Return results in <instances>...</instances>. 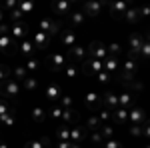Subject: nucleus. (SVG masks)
I'll return each mask as SVG.
<instances>
[{
	"mask_svg": "<svg viewBox=\"0 0 150 148\" xmlns=\"http://www.w3.org/2000/svg\"><path fill=\"white\" fill-rule=\"evenodd\" d=\"M46 64L52 72H62V70L66 68L68 64H72V62H70V58H68L66 52H52V54L46 58Z\"/></svg>",
	"mask_w": 150,
	"mask_h": 148,
	"instance_id": "obj_1",
	"label": "nucleus"
},
{
	"mask_svg": "<svg viewBox=\"0 0 150 148\" xmlns=\"http://www.w3.org/2000/svg\"><path fill=\"white\" fill-rule=\"evenodd\" d=\"M20 92H22L20 82H16V80H12V78L4 80V82L0 84V94H2L4 100H8V98H18Z\"/></svg>",
	"mask_w": 150,
	"mask_h": 148,
	"instance_id": "obj_2",
	"label": "nucleus"
},
{
	"mask_svg": "<svg viewBox=\"0 0 150 148\" xmlns=\"http://www.w3.org/2000/svg\"><path fill=\"white\" fill-rule=\"evenodd\" d=\"M38 28H40V32H44V34L50 36V38L56 36V34H60V30H62L60 22L54 20V18H42L40 24H38Z\"/></svg>",
	"mask_w": 150,
	"mask_h": 148,
	"instance_id": "obj_3",
	"label": "nucleus"
},
{
	"mask_svg": "<svg viewBox=\"0 0 150 148\" xmlns=\"http://www.w3.org/2000/svg\"><path fill=\"white\" fill-rule=\"evenodd\" d=\"M144 36L138 34V32H134V34H130V38H128V54H130V58H138V52L140 48H142V44H144Z\"/></svg>",
	"mask_w": 150,
	"mask_h": 148,
	"instance_id": "obj_4",
	"label": "nucleus"
},
{
	"mask_svg": "<svg viewBox=\"0 0 150 148\" xmlns=\"http://www.w3.org/2000/svg\"><path fill=\"white\" fill-rule=\"evenodd\" d=\"M86 54H88V58L100 60V62L108 56V54H106V46H104L102 42H98V40H94V42H90V46H86Z\"/></svg>",
	"mask_w": 150,
	"mask_h": 148,
	"instance_id": "obj_5",
	"label": "nucleus"
},
{
	"mask_svg": "<svg viewBox=\"0 0 150 148\" xmlns=\"http://www.w3.org/2000/svg\"><path fill=\"white\" fill-rule=\"evenodd\" d=\"M120 72H122V78L126 80V82L134 80V74L138 72V62L134 58H128L124 64H120Z\"/></svg>",
	"mask_w": 150,
	"mask_h": 148,
	"instance_id": "obj_6",
	"label": "nucleus"
},
{
	"mask_svg": "<svg viewBox=\"0 0 150 148\" xmlns=\"http://www.w3.org/2000/svg\"><path fill=\"white\" fill-rule=\"evenodd\" d=\"M28 24L24 22H14L10 24V30H8V34H10L12 40H26V36H28Z\"/></svg>",
	"mask_w": 150,
	"mask_h": 148,
	"instance_id": "obj_7",
	"label": "nucleus"
},
{
	"mask_svg": "<svg viewBox=\"0 0 150 148\" xmlns=\"http://www.w3.org/2000/svg\"><path fill=\"white\" fill-rule=\"evenodd\" d=\"M100 70H102V62H100V60L86 58V60L82 62V72H84L86 76H96Z\"/></svg>",
	"mask_w": 150,
	"mask_h": 148,
	"instance_id": "obj_8",
	"label": "nucleus"
},
{
	"mask_svg": "<svg viewBox=\"0 0 150 148\" xmlns=\"http://www.w3.org/2000/svg\"><path fill=\"white\" fill-rule=\"evenodd\" d=\"M66 54H68L72 64H74V60H76V62H84L86 56H88V54H86V46H80V44H74L72 48H68Z\"/></svg>",
	"mask_w": 150,
	"mask_h": 148,
	"instance_id": "obj_9",
	"label": "nucleus"
},
{
	"mask_svg": "<svg viewBox=\"0 0 150 148\" xmlns=\"http://www.w3.org/2000/svg\"><path fill=\"white\" fill-rule=\"evenodd\" d=\"M102 10H104L102 2H84L82 4V14L84 16H90V18H96Z\"/></svg>",
	"mask_w": 150,
	"mask_h": 148,
	"instance_id": "obj_10",
	"label": "nucleus"
},
{
	"mask_svg": "<svg viewBox=\"0 0 150 148\" xmlns=\"http://www.w3.org/2000/svg\"><path fill=\"white\" fill-rule=\"evenodd\" d=\"M100 104H102V108L116 110L118 108V94H114V92H104V94H100Z\"/></svg>",
	"mask_w": 150,
	"mask_h": 148,
	"instance_id": "obj_11",
	"label": "nucleus"
},
{
	"mask_svg": "<svg viewBox=\"0 0 150 148\" xmlns=\"http://www.w3.org/2000/svg\"><path fill=\"white\" fill-rule=\"evenodd\" d=\"M128 122H130V124H144V122H146L144 108H140V106L130 108V110H128Z\"/></svg>",
	"mask_w": 150,
	"mask_h": 148,
	"instance_id": "obj_12",
	"label": "nucleus"
},
{
	"mask_svg": "<svg viewBox=\"0 0 150 148\" xmlns=\"http://www.w3.org/2000/svg\"><path fill=\"white\" fill-rule=\"evenodd\" d=\"M30 42L34 44L36 50H44V48L50 46V36H46L44 32H40V30H38V32L32 34V40H30Z\"/></svg>",
	"mask_w": 150,
	"mask_h": 148,
	"instance_id": "obj_13",
	"label": "nucleus"
},
{
	"mask_svg": "<svg viewBox=\"0 0 150 148\" xmlns=\"http://www.w3.org/2000/svg\"><path fill=\"white\" fill-rule=\"evenodd\" d=\"M44 96H46L48 100L56 102V100H60V96H62V88L58 86L56 82H48L46 88H44Z\"/></svg>",
	"mask_w": 150,
	"mask_h": 148,
	"instance_id": "obj_14",
	"label": "nucleus"
},
{
	"mask_svg": "<svg viewBox=\"0 0 150 148\" xmlns=\"http://www.w3.org/2000/svg\"><path fill=\"white\" fill-rule=\"evenodd\" d=\"M60 44L64 46V48H72V46L76 44V34H74V30H70V28L60 30Z\"/></svg>",
	"mask_w": 150,
	"mask_h": 148,
	"instance_id": "obj_15",
	"label": "nucleus"
},
{
	"mask_svg": "<svg viewBox=\"0 0 150 148\" xmlns=\"http://www.w3.org/2000/svg\"><path fill=\"white\" fill-rule=\"evenodd\" d=\"M86 134H88V130L84 128V126H74V128H70V142H76V144H82L84 140H86Z\"/></svg>",
	"mask_w": 150,
	"mask_h": 148,
	"instance_id": "obj_16",
	"label": "nucleus"
},
{
	"mask_svg": "<svg viewBox=\"0 0 150 148\" xmlns=\"http://www.w3.org/2000/svg\"><path fill=\"white\" fill-rule=\"evenodd\" d=\"M50 8L58 16H70L72 14V4H68V2H52Z\"/></svg>",
	"mask_w": 150,
	"mask_h": 148,
	"instance_id": "obj_17",
	"label": "nucleus"
},
{
	"mask_svg": "<svg viewBox=\"0 0 150 148\" xmlns=\"http://www.w3.org/2000/svg\"><path fill=\"white\" fill-rule=\"evenodd\" d=\"M84 106L88 110H98L100 108V94L98 92H88L84 96Z\"/></svg>",
	"mask_w": 150,
	"mask_h": 148,
	"instance_id": "obj_18",
	"label": "nucleus"
},
{
	"mask_svg": "<svg viewBox=\"0 0 150 148\" xmlns=\"http://www.w3.org/2000/svg\"><path fill=\"white\" fill-rule=\"evenodd\" d=\"M16 42L10 38V34H4V36H0V50L4 52V54H12L14 50H16Z\"/></svg>",
	"mask_w": 150,
	"mask_h": 148,
	"instance_id": "obj_19",
	"label": "nucleus"
},
{
	"mask_svg": "<svg viewBox=\"0 0 150 148\" xmlns=\"http://www.w3.org/2000/svg\"><path fill=\"white\" fill-rule=\"evenodd\" d=\"M102 70H106L108 74H112V72H116V70H120V60L114 56H106L102 60Z\"/></svg>",
	"mask_w": 150,
	"mask_h": 148,
	"instance_id": "obj_20",
	"label": "nucleus"
},
{
	"mask_svg": "<svg viewBox=\"0 0 150 148\" xmlns=\"http://www.w3.org/2000/svg\"><path fill=\"white\" fill-rule=\"evenodd\" d=\"M78 118H80V114L76 112V108H66V110H62V116H60L64 126L72 124V122H78Z\"/></svg>",
	"mask_w": 150,
	"mask_h": 148,
	"instance_id": "obj_21",
	"label": "nucleus"
},
{
	"mask_svg": "<svg viewBox=\"0 0 150 148\" xmlns=\"http://www.w3.org/2000/svg\"><path fill=\"white\" fill-rule=\"evenodd\" d=\"M108 10H110V14L114 18H124V12L128 10V4L126 2H114V4L108 6Z\"/></svg>",
	"mask_w": 150,
	"mask_h": 148,
	"instance_id": "obj_22",
	"label": "nucleus"
},
{
	"mask_svg": "<svg viewBox=\"0 0 150 148\" xmlns=\"http://www.w3.org/2000/svg\"><path fill=\"white\" fill-rule=\"evenodd\" d=\"M16 48H18V52H20L22 56H26V58H30L32 54H34V50H36V48H34V44H32L30 40H20Z\"/></svg>",
	"mask_w": 150,
	"mask_h": 148,
	"instance_id": "obj_23",
	"label": "nucleus"
},
{
	"mask_svg": "<svg viewBox=\"0 0 150 148\" xmlns=\"http://www.w3.org/2000/svg\"><path fill=\"white\" fill-rule=\"evenodd\" d=\"M40 64H42V62H40L38 58H28V60H26V64H22V66H24V70H26V72H30V76H34L36 72L42 68Z\"/></svg>",
	"mask_w": 150,
	"mask_h": 148,
	"instance_id": "obj_24",
	"label": "nucleus"
},
{
	"mask_svg": "<svg viewBox=\"0 0 150 148\" xmlns=\"http://www.w3.org/2000/svg\"><path fill=\"white\" fill-rule=\"evenodd\" d=\"M30 116H32V120H34L36 124H42V122H44V120H46V110H44V108H42V106H34V108H32V112H30Z\"/></svg>",
	"mask_w": 150,
	"mask_h": 148,
	"instance_id": "obj_25",
	"label": "nucleus"
},
{
	"mask_svg": "<svg viewBox=\"0 0 150 148\" xmlns=\"http://www.w3.org/2000/svg\"><path fill=\"white\" fill-rule=\"evenodd\" d=\"M20 86H22L24 90H28V92H34L36 88H38V78H36V76H30V74H28V76H26V78H24L22 82H20Z\"/></svg>",
	"mask_w": 150,
	"mask_h": 148,
	"instance_id": "obj_26",
	"label": "nucleus"
},
{
	"mask_svg": "<svg viewBox=\"0 0 150 148\" xmlns=\"http://www.w3.org/2000/svg\"><path fill=\"white\" fill-rule=\"evenodd\" d=\"M132 104H134V96H132L130 92L118 94V106H120V108H128V106H132Z\"/></svg>",
	"mask_w": 150,
	"mask_h": 148,
	"instance_id": "obj_27",
	"label": "nucleus"
},
{
	"mask_svg": "<svg viewBox=\"0 0 150 148\" xmlns=\"http://www.w3.org/2000/svg\"><path fill=\"white\" fill-rule=\"evenodd\" d=\"M48 146H50L48 136H42V138H38V140H30V142L24 144V148H48Z\"/></svg>",
	"mask_w": 150,
	"mask_h": 148,
	"instance_id": "obj_28",
	"label": "nucleus"
},
{
	"mask_svg": "<svg viewBox=\"0 0 150 148\" xmlns=\"http://www.w3.org/2000/svg\"><path fill=\"white\" fill-rule=\"evenodd\" d=\"M112 118H114L116 122H120V124H124V122H128V108H116V110H112Z\"/></svg>",
	"mask_w": 150,
	"mask_h": 148,
	"instance_id": "obj_29",
	"label": "nucleus"
},
{
	"mask_svg": "<svg viewBox=\"0 0 150 148\" xmlns=\"http://www.w3.org/2000/svg\"><path fill=\"white\" fill-rule=\"evenodd\" d=\"M124 18H126L130 24L138 22V20H140V10L136 8V6H132V8H128V10L124 12Z\"/></svg>",
	"mask_w": 150,
	"mask_h": 148,
	"instance_id": "obj_30",
	"label": "nucleus"
},
{
	"mask_svg": "<svg viewBox=\"0 0 150 148\" xmlns=\"http://www.w3.org/2000/svg\"><path fill=\"white\" fill-rule=\"evenodd\" d=\"M16 122V110H10L8 114H4V116H0V126H14Z\"/></svg>",
	"mask_w": 150,
	"mask_h": 148,
	"instance_id": "obj_31",
	"label": "nucleus"
},
{
	"mask_svg": "<svg viewBox=\"0 0 150 148\" xmlns=\"http://www.w3.org/2000/svg\"><path fill=\"white\" fill-rule=\"evenodd\" d=\"M98 132L102 134V138H104V140H110V138H114V134H116V128H114L112 124H102Z\"/></svg>",
	"mask_w": 150,
	"mask_h": 148,
	"instance_id": "obj_32",
	"label": "nucleus"
},
{
	"mask_svg": "<svg viewBox=\"0 0 150 148\" xmlns=\"http://www.w3.org/2000/svg\"><path fill=\"white\" fill-rule=\"evenodd\" d=\"M146 128H148V124H146V122H144V124H130V134H132V136L146 134V132H148Z\"/></svg>",
	"mask_w": 150,
	"mask_h": 148,
	"instance_id": "obj_33",
	"label": "nucleus"
},
{
	"mask_svg": "<svg viewBox=\"0 0 150 148\" xmlns=\"http://www.w3.org/2000/svg\"><path fill=\"white\" fill-rule=\"evenodd\" d=\"M120 52H122V46L118 44V42H112V44L106 46V54H108V56L118 58V56H120Z\"/></svg>",
	"mask_w": 150,
	"mask_h": 148,
	"instance_id": "obj_34",
	"label": "nucleus"
},
{
	"mask_svg": "<svg viewBox=\"0 0 150 148\" xmlns=\"http://www.w3.org/2000/svg\"><path fill=\"white\" fill-rule=\"evenodd\" d=\"M100 126H102V122L98 120V116H90V118L86 120V126H84V128H86V130L90 128L92 132H96V130H100Z\"/></svg>",
	"mask_w": 150,
	"mask_h": 148,
	"instance_id": "obj_35",
	"label": "nucleus"
},
{
	"mask_svg": "<svg viewBox=\"0 0 150 148\" xmlns=\"http://www.w3.org/2000/svg\"><path fill=\"white\" fill-rule=\"evenodd\" d=\"M84 20H86V16H84L82 12H74L72 10V14H70V22L74 24V26H82Z\"/></svg>",
	"mask_w": 150,
	"mask_h": 148,
	"instance_id": "obj_36",
	"label": "nucleus"
},
{
	"mask_svg": "<svg viewBox=\"0 0 150 148\" xmlns=\"http://www.w3.org/2000/svg\"><path fill=\"white\" fill-rule=\"evenodd\" d=\"M98 120H100L102 124H106L108 120H112V110H108V108H100V110H98Z\"/></svg>",
	"mask_w": 150,
	"mask_h": 148,
	"instance_id": "obj_37",
	"label": "nucleus"
},
{
	"mask_svg": "<svg viewBox=\"0 0 150 148\" xmlns=\"http://www.w3.org/2000/svg\"><path fill=\"white\" fill-rule=\"evenodd\" d=\"M56 136H58V140H70V126L56 128Z\"/></svg>",
	"mask_w": 150,
	"mask_h": 148,
	"instance_id": "obj_38",
	"label": "nucleus"
},
{
	"mask_svg": "<svg viewBox=\"0 0 150 148\" xmlns=\"http://www.w3.org/2000/svg\"><path fill=\"white\" fill-rule=\"evenodd\" d=\"M26 76H28V72H26V70H24V66L20 64V66H16V68H14V78H12V80H16V82H22Z\"/></svg>",
	"mask_w": 150,
	"mask_h": 148,
	"instance_id": "obj_39",
	"label": "nucleus"
},
{
	"mask_svg": "<svg viewBox=\"0 0 150 148\" xmlns=\"http://www.w3.org/2000/svg\"><path fill=\"white\" fill-rule=\"evenodd\" d=\"M72 104H74L72 96H66V94H62V96H60V104H58V106H60L62 110H66V108H72Z\"/></svg>",
	"mask_w": 150,
	"mask_h": 148,
	"instance_id": "obj_40",
	"label": "nucleus"
},
{
	"mask_svg": "<svg viewBox=\"0 0 150 148\" xmlns=\"http://www.w3.org/2000/svg\"><path fill=\"white\" fill-rule=\"evenodd\" d=\"M46 114H48V118H52V120H60V116H62V108H60V106H52Z\"/></svg>",
	"mask_w": 150,
	"mask_h": 148,
	"instance_id": "obj_41",
	"label": "nucleus"
},
{
	"mask_svg": "<svg viewBox=\"0 0 150 148\" xmlns=\"http://www.w3.org/2000/svg\"><path fill=\"white\" fill-rule=\"evenodd\" d=\"M102 148H124V146H122V142H120V140L110 138V140H104V142H102Z\"/></svg>",
	"mask_w": 150,
	"mask_h": 148,
	"instance_id": "obj_42",
	"label": "nucleus"
},
{
	"mask_svg": "<svg viewBox=\"0 0 150 148\" xmlns=\"http://www.w3.org/2000/svg\"><path fill=\"white\" fill-rule=\"evenodd\" d=\"M10 110H14V108L10 106V102H8V100H4V98H0V116L8 114Z\"/></svg>",
	"mask_w": 150,
	"mask_h": 148,
	"instance_id": "obj_43",
	"label": "nucleus"
},
{
	"mask_svg": "<svg viewBox=\"0 0 150 148\" xmlns=\"http://www.w3.org/2000/svg\"><path fill=\"white\" fill-rule=\"evenodd\" d=\"M18 10L22 12V14H30V12L34 10V4L32 2H20L18 4Z\"/></svg>",
	"mask_w": 150,
	"mask_h": 148,
	"instance_id": "obj_44",
	"label": "nucleus"
},
{
	"mask_svg": "<svg viewBox=\"0 0 150 148\" xmlns=\"http://www.w3.org/2000/svg\"><path fill=\"white\" fill-rule=\"evenodd\" d=\"M62 72H64V76H66V78H76V74H78V70H76L74 64H68Z\"/></svg>",
	"mask_w": 150,
	"mask_h": 148,
	"instance_id": "obj_45",
	"label": "nucleus"
},
{
	"mask_svg": "<svg viewBox=\"0 0 150 148\" xmlns=\"http://www.w3.org/2000/svg\"><path fill=\"white\" fill-rule=\"evenodd\" d=\"M148 54H150V44L144 40V44H142V48H140V52H138V56L142 58V60H146L148 58Z\"/></svg>",
	"mask_w": 150,
	"mask_h": 148,
	"instance_id": "obj_46",
	"label": "nucleus"
},
{
	"mask_svg": "<svg viewBox=\"0 0 150 148\" xmlns=\"http://www.w3.org/2000/svg\"><path fill=\"white\" fill-rule=\"evenodd\" d=\"M22 16H24L22 12L18 10V8H14V10L10 12V18H12V24H14V22H22Z\"/></svg>",
	"mask_w": 150,
	"mask_h": 148,
	"instance_id": "obj_47",
	"label": "nucleus"
},
{
	"mask_svg": "<svg viewBox=\"0 0 150 148\" xmlns=\"http://www.w3.org/2000/svg\"><path fill=\"white\" fill-rule=\"evenodd\" d=\"M96 78H98V82H110V78H112V74H108L106 70H100V72L96 74Z\"/></svg>",
	"mask_w": 150,
	"mask_h": 148,
	"instance_id": "obj_48",
	"label": "nucleus"
},
{
	"mask_svg": "<svg viewBox=\"0 0 150 148\" xmlns=\"http://www.w3.org/2000/svg\"><path fill=\"white\" fill-rule=\"evenodd\" d=\"M104 142V138H102V134L96 130V132H92V144H102Z\"/></svg>",
	"mask_w": 150,
	"mask_h": 148,
	"instance_id": "obj_49",
	"label": "nucleus"
},
{
	"mask_svg": "<svg viewBox=\"0 0 150 148\" xmlns=\"http://www.w3.org/2000/svg\"><path fill=\"white\" fill-rule=\"evenodd\" d=\"M2 8H4V10H14V8H18V4H16V2H14V0H8V2H4V4H2Z\"/></svg>",
	"mask_w": 150,
	"mask_h": 148,
	"instance_id": "obj_50",
	"label": "nucleus"
},
{
	"mask_svg": "<svg viewBox=\"0 0 150 148\" xmlns=\"http://www.w3.org/2000/svg\"><path fill=\"white\" fill-rule=\"evenodd\" d=\"M8 78H10V74H8V70H6V68H2V66H0V84H2L4 80H8Z\"/></svg>",
	"mask_w": 150,
	"mask_h": 148,
	"instance_id": "obj_51",
	"label": "nucleus"
},
{
	"mask_svg": "<svg viewBox=\"0 0 150 148\" xmlns=\"http://www.w3.org/2000/svg\"><path fill=\"white\" fill-rule=\"evenodd\" d=\"M8 30H10V24H6V22H2V24H0V36L8 34Z\"/></svg>",
	"mask_w": 150,
	"mask_h": 148,
	"instance_id": "obj_52",
	"label": "nucleus"
},
{
	"mask_svg": "<svg viewBox=\"0 0 150 148\" xmlns=\"http://www.w3.org/2000/svg\"><path fill=\"white\" fill-rule=\"evenodd\" d=\"M70 140H58V148H70Z\"/></svg>",
	"mask_w": 150,
	"mask_h": 148,
	"instance_id": "obj_53",
	"label": "nucleus"
},
{
	"mask_svg": "<svg viewBox=\"0 0 150 148\" xmlns=\"http://www.w3.org/2000/svg\"><path fill=\"white\" fill-rule=\"evenodd\" d=\"M70 148H82V144H76V142H72V144H70Z\"/></svg>",
	"mask_w": 150,
	"mask_h": 148,
	"instance_id": "obj_54",
	"label": "nucleus"
},
{
	"mask_svg": "<svg viewBox=\"0 0 150 148\" xmlns=\"http://www.w3.org/2000/svg\"><path fill=\"white\" fill-rule=\"evenodd\" d=\"M4 22V14H2V10H0V24Z\"/></svg>",
	"mask_w": 150,
	"mask_h": 148,
	"instance_id": "obj_55",
	"label": "nucleus"
},
{
	"mask_svg": "<svg viewBox=\"0 0 150 148\" xmlns=\"http://www.w3.org/2000/svg\"><path fill=\"white\" fill-rule=\"evenodd\" d=\"M0 148H8V146H6V144H4V142H0Z\"/></svg>",
	"mask_w": 150,
	"mask_h": 148,
	"instance_id": "obj_56",
	"label": "nucleus"
},
{
	"mask_svg": "<svg viewBox=\"0 0 150 148\" xmlns=\"http://www.w3.org/2000/svg\"><path fill=\"white\" fill-rule=\"evenodd\" d=\"M48 148H50V146H48Z\"/></svg>",
	"mask_w": 150,
	"mask_h": 148,
	"instance_id": "obj_57",
	"label": "nucleus"
}]
</instances>
